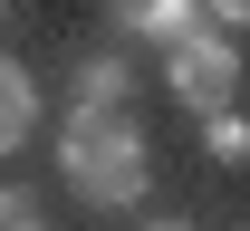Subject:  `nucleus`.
Wrapping results in <instances>:
<instances>
[{"label":"nucleus","mask_w":250,"mask_h":231,"mask_svg":"<svg viewBox=\"0 0 250 231\" xmlns=\"http://www.w3.org/2000/svg\"><path fill=\"white\" fill-rule=\"evenodd\" d=\"M58 173H67L77 202L116 212V202H135L145 183H154V154H145V135L125 126V106H67V126H58Z\"/></svg>","instance_id":"nucleus-1"},{"label":"nucleus","mask_w":250,"mask_h":231,"mask_svg":"<svg viewBox=\"0 0 250 231\" xmlns=\"http://www.w3.org/2000/svg\"><path fill=\"white\" fill-rule=\"evenodd\" d=\"M164 77H173V97L192 106V116H221V106L241 97V48L221 29H183L173 48H164Z\"/></svg>","instance_id":"nucleus-2"},{"label":"nucleus","mask_w":250,"mask_h":231,"mask_svg":"<svg viewBox=\"0 0 250 231\" xmlns=\"http://www.w3.org/2000/svg\"><path fill=\"white\" fill-rule=\"evenodd\" d=\"M106 29H116V39H164V48H173L183 29H202V0H106Z\"/></svg>","instance_id":"nucleus-3"},{"label":"nucleus","mask_w":250,"mask_h":231,"mask_svg":"<svg viewBox=\"0 0 250 231\" xmlns=\"http://www.w3.org/2000/svg\"><path fill=\"white\" fill-rule=\"evenodd\" d=\"M135 97V67H125V48H87V58L67 67V106H125Z\"/></svg>","instance_id":"nucleus-4"},{"label":"nucleus","mask_w":250,"mask_h":231,"mask_svg":"<svg viewBox=\"0 0 250 231\" xmlns=\"http://www.w3.org/2000/svg\"><path fill=\"white\" fill-rule=\"evenodd\" d=\"M29 135H39V77L20 58H0V154H20Z\"/></svg>","instance_id":"nucleus-5"},{"label":"nucleus","mask_w":250,"mask_h":231,"mask_svg":"<svg viewBox=\"0 0 250 231\" xmlns=\"http://www.w3.org/2000/svg\"><path fill=\"white\" fill-rule=\"evenodd\" d=\"M202 145H212L221 164H250V126L231 116V106H221V116H202Z\"/></svg>","instance_id":"nucleus-6"},{"label":"nucleus","mask_w":250,"mask_h":231,"mask_svg":"<svg viewBox=\"0 0 250 231\" xmlns=\"http://www.w3.org/2000/svg\"><path fill=\"white\" fill-rule=\"evenodd\" d=\"M0 231H48V212H39V193H0Z\"/></svg>","instance_id":"nucleus-7"},{"label":"nucleus","mask_w":250,"mask_h":231,"mask_svg":"<svg viewBox=\"0 0 250 231\" xmlns=\"http://www.w3.org/2000/svg\"><path fill=\"white\" fill-rule=\"evenodd\" d=\"M212 20H231V29H250V0H202Z\"/></svg>","instance_id":"nucleus-8"},{"label":"nucleus","mask_w":250,"mask_h":231,"mask_svg":"<svg viewBox=\"0 0 250 231\" xmlns=\"http://www.w3.org/2000/svg\"><path fill=\"white\" fill-rule=\"evenodd\" d=\"M145 231H202V222H145Z\"/></svg>","instance_id":"nucleus-9"}]
</instances>
